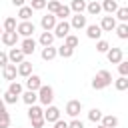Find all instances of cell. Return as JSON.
Masks as SVG:
<instances>
[{"instance_id":"cell-32","label":"cell","mask_w":128,"mask_h":128,"mask_svg":"<svg viewBox=\"0 0 128 128\" xmlns=\"http://www.w3.org/2000/svg\"><path fill=\"white\" fill-rule=\"evenodd\" d=\"M64 44L70 46V48H78L80 40H78V36H74V34H66V36H64Z\"/></svg>"},{"instance_id":"cell-35","label":"cell","mask_w":128,"mask_h":128,"mask_svg":"<svg viewBox=\"0 0 128 128\" xmlns=\"http://www.w3.org/2000/svg\"><path fill=\"white\" fill-rule=\"evenodd\" d=\"M8 92H12V94L20 96V94H22V84H20V82H16V80H12V82H10V86H8Z\"/></svg>"},{"instance_id":"cell-21","label":"cell","mask_w":128,"mask_h":128,"mask_svg":"<svg viewBox=\"0 0 128 128\" xmlns=\"http://www.w3.org/2000/svg\"><path fill=\"white\" fill-rule=\"evenodd\" d=\"M100 124H104L106 128H116L118 126V118L116 116H112V114H102V118H100Z\"/></svg>"},{"instance_id":"cell-47","label":"cell","mask_w":128,"mask_h":128,"mask_svg":"<svg viewBox=\"0 0 128 128\" xmlns=\"http://www.w3.org/2000/svg\"><path fill=\"white\" fill-rule=\"evenodd\" d=\"M10 2H12L14 6H18V8H20V6H24V2H26V0H10Z\"/></svg>"},{"instance_id":"cell-20","label":"cell","mask_w":128,"mask_h":128,"mask_svg":"<svg viewBox=\"0 0 128 128\" xmlns=\"http://www.w3.org/2000/svg\"><path fill=\"white\" fill-rule=\"evenodd\" d=\"M42 114H44V108H42V106H38V104L28 106V118H30V120H34V118H42Z\"/></svg>"},{"instance_id":"cell-46","label":"cell","mask_w":128,"mask_h":128,"mask_svg":"<svg viewBox=\"0 0 128 128\" xmlns=\"http://www.w3.org/2000/svg\"><path fill=\"white\" fill-rule=\"evenodd\" d=\"M6 64H8V54H6V52H2V50H0V68H4V66H6Z\"/></svg>"},{"instance_id":"cell-15","label":"cell","mask_w":128,"mask_h":128,"mask_svg":"<svg viewBox=\"0 0 128 128\" xmlns=\"http://www.w3.org/2000/svg\"><path fill=\"white\" fill-rule=\"evenodd\" d=\"M16 64H6L4 68H2V76H4V80H8V82H12V80H16Z\"/></svg>"},{"instance_id":"cell-6","label":"cell","mask_w":128,"mask_h":128,"mask_svg":"<svg viewBox=\"0 0 128 128\" xmlns=\"http://www.w3.org/2000/svg\"><path fill=\"white\" fill-rule=\"evenodd\" d=\"M106 58H108L110 64H118L120 60H124V52H122V48H108Z\"/></svg>"},{"instance_id":"cell-18","label":"cell","mask_w":128,"mask_h":128,"mask_svg":"<svg viewBox=\"0 0 128 128\" xmlns=\"http://www.w3.org/2000/svg\"><path fill=\"white\" fill-rule=\"evenodd\" d=\"M20 96H22V102H24V104H28V106H32V104H36V102H38V94H36L34 90H26V92H22Z\"/></svg>"},{"instance_id":"cell-23","label":"cell","mask_w":128,"mask_h":128,"mask_svg":"<svg viewBox=\"0 0 128 128\" xmlns=\"http://www.w3.org/2000/svg\"><path fill=\"white\" fill-rule=\"evenodd\" d=\"M86 12H88L90 16H98V14L102 12V6H100V2H96V0L88 2V4H86Z\"/></svg>"},{"instance_id":"cell-50","label":"cell","mask_w":128,"mask_h":128,"mask_svg":"<svg viewBox=\"0 0 128 128\" xmlns=\"http://www.w3.org/2000/svg\"><path fill=\"white\" fill-rule=\"evenodd\" d=\"M2 32H4V30H2V26H0V36H2Z\"/></svg>"},{"instance_id":"cell-45","label":"cell","mask_w":128,"mask_h":128,"mask_svg":"<svg viewBox=\"0 0 128 128\" xmlns=\"http://www.w3.org/2000/svg\"><path fill=\"white\" fill-rule=\"evenodd\" d=\"M54 124V128H68V122L66 120H62V118H58L56 122H52Z\"/></svg>"},{"instance_id":"cell-38","label":"cell","mask_w":128,"mask_h":128,"mask_svg":"<svg viewBox=\"0 0 128 128\" xmlns=\"http://www.w3.org/2000/svg\"><path fill=\"white\" fill-rule=\"evenodd\" d=\"M8 126H10V114L6 110H2L0 112V128H8Z\"/></svg>"},{"instance_id":"cell-29","label":"cell","mask_w":128,"mask_h":128,"mask_svg":"<svg viewBox=\"0 0 128 128\" xmlns=\"http://www.w3.org/2000/svg\"><path fill=\"white\" fill-rule=\"evenodd\" d=\"M116 34H118V38H122V40H126L128 38V24L126 22H122V24H116Z\"/></svg>"},{"instance_id":"cell-14","label":"cell","mask_w":128,"mask_h":128,"mask_svg":"<svg viewBox=\"0 0 128 128\" xmlns=\"http://www.w3.org/2000/svg\"><path fill=\"white\" fill-rule=\"evenodd\" d=\"M86 16L84 14H74L72 16V20H70V28H76V30H82V28H86Z\"/></svg>"},{"instance_id":"cell-4","label":"cell","mask_w":128,"mask_h":128,"mask_svg":"<svg viewBox=\"0 0 128 128\" xmlns=\"http://www.w3.org/2000/svg\"><path fill=\"white\" fill-rule=\"evenodd\" d=\"M42 118L46 120V122H56L58 118H60V108H56V106H52V104H48L46 108H44V114H42Z\"/></svg>"},{"instance_id":"cell-27","label":"cell","mask_w":128,"mask_h":128,"mask_svg":"<svg viewBox=\"0 0 128 128\" xmlns=\"http://www.w3.org/2000/svg\"><path fill=\"white\" fill-rule=\"evenodd\" d=\"M96 76L102 80V84H104V86H110V84H112V74H110L108 70H98V72H96Z\"/></svg>"},{"instance_id":"cell-49","label":"cell","mask_w":128,"mask_h":128,"mask_svg":"<svg viewBox=\"0 0 128 128\" xmlns=\"http://www.w3.org/2000/svg\"><path fill=\"white\" fill-rule=\"evenodd\" d=\"M96 128H106V126H104V124H98V126H96Z\"/></svg>"},{"instance_id":"cell-40","label":"cell","mask_w":128,"mask_h":128,"mask_svg":"<svg viewBox=\"0 0 128 128\" xmlns=\"http://www.w3.org/2000/svg\"><path fill=\"white\" fill-rule=\"evenodd\" d=\"M30 8L32 10H44L46 8V0H32L30 2Z\"/></svg>"},{"instance_id":"cell-13","label":"cell","mask_w":128,"mask_h":128,"mask_svg":"<svg viewBox=\"0 0 128 128\" xmlns=\"http://www.w3.org/2000/svg\"><path fill=\"white\" fill-rule=\"evenodd\" d=\"M24 58H26V54H24L20 48H12V50L8 52V62H10V64H20Z\"/></svg>"},{"instance_id":"cell-16","label":"cell","mask_w":128,"mask_h":128,"mask_svg":"<svg viewBox=\"0 0 128 128\" xmlns=\"http://www.w3.org/2000/svg\"><path fill=\"white\" fill-rule=\"evenodd\" d=\"M40 86H42V78H40L38 74H30V76L26 78V88H28V90H34V92H36Z\"/></svg>"},{"instance_id":"cell-24","label":"cell","mask_w":128,"mask_h":128,"mask_svg":"<svg viewBox=\"0 0 128 128\" xmlns=\"http://www.w3.org/2000/svg\"><path fill=\"white\" fill-rule=\"evenodd\" d=\"M38 42H40L42 46H52V42H54V34H52L50 30H44V32L40 34Z\"/></svg>"},{"instance_id":"cell-36","label":"cell","mask_w":128,"mask_h":128,"mask_svg":"<svg viewBox=\"0 0 128 128\" xmlns=\"http://www.w3.org/2000/svg\"><path fill=\"white\" fill-rule=\"evenodd\" d=\"M18 98H20V96H16V94H12V92H8V90H6V92H4V96H2V100H4L6 104H16V102H18Z\"/></svg>"},{"instance_id":"cell-22","label":"cell","mask_w":128,"mask_h":128,"mask_svg":"<svg viewBox=\"0 0 128 128\" xmlns=\"http://www.w3.org/2000/svg\"><path fill=\"white\" fill-rule=\"evenodd\" d=\"M102 10L106 12V14H114L116 10H118V2L116 0H102Z\"/></svg>"},{"instance_id":"cell-37","label":"cell","mask_w":128,"mask_h":128,"mask_svg":"<svg viewBox=\"0 0 128 128\" xmlns=\"http://www.w3.org/2000/svg\"><path fill=\"white\" fill-rule=\"evenodd\" d=\"M60 4H62L60 0H46V8H48V12H50V14H54V12L60 8Z\"/></svg>"},{"instance_id":"cell-43","label":"cell","mask_w":128,"mask_h":128,"mask_svg":"<svg viewBox=\"0 0 128 128\" xmlns=\"http://www.w3.org/2000/svg\"><path fill=\"white\" fill-rule=\"evenodd\" d=\"M68 128H84V122L78 120V118H72V120L68 122Z\"/></svg>"},{"instance_id":"cell-11","label":"cell","mask_w":128,"mask_h":128,"mask_svg":"<svg viewBox=\"0 0 128 128\" xmlns=\"http://www.w3.org/2000/svg\"><path fill=\"white\" fill-rule=\"evenodd\" d=\"M56 22H58V20H56V16L48 12L46 16H42V20H40V26H42L44 30H50V32H52V30H54V26H56Z\"/></svg>"},{"instance_id":"cell-51","label":"cell","mask_w":128,"mask_h":128,"mask_svg":"<svg viewBox=\"0 0 128 128\" xmlns=\"http://www.w3.org/2000/svg\"><path fill=\"white\" fill-rule=\"evenodd\" d=\"M0 96H2V88H0Z\"/></svg>"},{"instance_id":"cell-25","label":"cell","mask_w":128,"mask_h":128,"mask_svg":"<svg viewBox=\"0 0 128 128\" xmlns=\"http://www.w3.org/2000/svg\"><path fill=\"white\" fill-rule=\"evenodd\" d=\"M70 10L76 12V14H84V10H86V0H72V2H70Z\"/></svg>"},{"instance_id":"cell-17","label":"cell","mask_w":128,"mask_h":128,"mask_svg":"<svg viewBox=\"0 0 128 128\" xmlns=\"http://www.w3.org/2000/svg\"><path fill=\"white\" fill-rule=\"evenodd\" d=\"M40 56H42V60L50 62V60H54V58L58 56V52H56V48H54V46H42V52H40Z\"/></svg>"},{"instance_id":"cell-28","label":"cell","mask_w":128,"mask_h":128,"mask_svg":"<svg viewBox=\"0 0 128 128\" xmlns=\"http://www.w3.org/2000/svg\"><path fill=\"white\" fill-rule=\"evenodd\" d=\"M16 24H18V22H16V18L8 16V18L4 20V26H2V30H4V32H14V30H16Z\"/></svg>"},{"instance_id":"cell-9","label":"cell","mask_w":128,"mask_h":128,"mask_svg":"<svg viewBox=\"0 0 128 128\" xmlns=\"http://www.w3.org/2000/svg\"><path fill=\"white\" fill-rule=\"evenodd\" d=\"M20 50L28 56V54H34V50H36V40L30 36V38H24L22 42H20Z\"/></svg>"},{"instance_id":"cell-10","label":"cell","mask_w":128,"mask_h":128,"mask_svg":"<svg viewBox=\"0 0 128 128\" xmlns=\"http://www.w3.org/2000/svg\"><path fill=\"white\" fill-rule=\"evenodd\" d=\"M16 72H18V76H22V78H28V76L32 74V62H28V60H22L20 64H16Z\"/></svg>"},{"instance_id":"cell-12","label":"cell","mask_w":128,"mask_h":128,"mask_svg":"<svg viewBox=\"0 0 128 128\" xmlns=\"http://www.w3.org/2000/svg\"><path fill=\"white\" fill-rule=\"evenodd\" d=\"M86 36H88L90 40H100L102 28H100L98 24H86Z\"/></svg>"},{"instance_id":"cell-1","label":"cell","mask_w":128,"mask_h":128,"mask_svg":"<svg viewBox=\"0 0 128 128\" xmlns=\"http://www.w3.org/2000/svg\"><path fill=\"white\" fill-rule=\"evenodd\" d=\"M36 94H38V100H40L42 106H48V104H52V100H54V90H52V86L42 84V86L36 90Z\"/></svg>"},{"instance_id":"cell-44","label":"cell","mask_w":128,"mask_h":128,"mask_svg":"<svg viewBox=\"0 0 128 128\" xmlns=\"http://www.w3.org/2000/svg\"><path fill=\"white\" fill-rule=\"evenodd\" d=\"M30 122H32V128H44V124H46L44 118H34V120H30Z\"/></svg>"},{"instance_id":"cell-2","label":"cell","mask_w":128,"mask_h":128,"mask_svg":"<svg viewBox=\"0 0 128 128\" xmlns=\"http://www.w3.org/2000/svg\"><path fill=\"white\" fill-rule=\"evenodd\" d=\"M16 32H18V36H22V38H30V36L36 32V26H34V22H30V20H22V22L16 24Z\"/></svg>"},{"instance_id":"cell-30","label":"cell","mask_w":128,"mask_h":128,"mask_svg":"<svg viewBox=\"0 0 128 128\" xmlns=\"http://www.w3.org/2000/svg\"><path fill=\"white\" fill-rule=\"evenodd\" d=\"M56 52H58V56H62V58H72V54H74V48H70V46L62 44L60 48H56Z\"/></svg>"},{"instance_id":"cell-52","label":"cell","mask_w":128,"mask_h":128,"mask_svg":"<svg viewBox=\"0 0 128 128\" xmlns=\"http://www.w3.org/2000/svg\"><path fill=\"white\" fill-rule=\"evenodd\" d=\"M116 128H118V126H116Z\"/></svg>"},{"instance_id":"cell-5","label":"cell","mask_w":128,"mask_h":128,"mask_svg":"<svg viewBox=\"0 0 128 128\" xmlns=\"http://www.w3.org/2000/svg\"><path fill=\"white\" fill-rule=\"evenodd\" d=\"M82 112V102L80 100H68L66 104V114L70 118H78V114Z\"/></svg>"},{"instance_id":"cell-19","label":"cell","mask_w":128,"mask_h":128,"mask_svg":"<svg viewBox=\"0 0 128 128\" xmlns=\"http://www.w3.org/2000/svg\"><path fill=\"white\" fill-rule=\"evenodd\" d=\"M72 14V10H70V6H66V4H60V8L54 12V16H56V20H66L68 16Z\"/></svg>"},{"instance_id":"cell-7","label":"cell","mask_w":128,"mask_h":128,"mask_svg":"<svg viewBox=\"0 0 128 128\" xmlns=\"http://www.w3.org/2000/svg\"><path fill=\"white\" fill-rule=\"evenodd\" d=\"M98 26L102 28V32H112V30L116 28V18H114L112 14L102 16V20H100V24H98Z\"/></svg>"},{"instance_id":"cell-3","label":"cell","mask_w":128,"mask_h":128,"mask_svg":"<svg viewBox=\"0 0 128 128\" xmlns=\"http://www.w3.org/2000/svg\"><path fill=\"white\" fill-rule=\"evenodd\" d=\"M52 34H54V38H64L66 34H70V22L58 20L56 26H54V30H52Z\"/></svg>"},{"instance_id":"cell-39","label":"cell","mask_w":128,"mask_h":128,"mask_svg":"<svg viewBox=\"0 0 128 128\" xmlns=\"http://www.w3.org/2000/svg\"><path fill=\"white\" fill-rule=\"evenodd\" d=\"M108 48H110V44H108L106 40H98V42H96V50H98L100 54H106Z\"/></svg>"},{"instance_id":"cell-48","label":"cell","mask_w":128,"mask_h":128,"mask_svg":"<svg viewBox=\"0 0 128 128\" xmlns=\"http://www.w3.org/2000/svg\"><path fill=\"white\" fill-rule=\"evenodd\" d=\"M2 110H6V102L0 98V112H2Z\"/></svg>"},{"instance_id":"cell-31","label":"cell","mask_w":128,"mask_h":128,"mask_svg":"<svg viewBox=\"0 0 128 128\" xmlns=\"http://www.w3.org/2000/svg\"><path fill=\"white\" fill-rule=\"evenodd\" d=\"M114 88H116L118 92H124V90L128 88V78H126V76L116 78V80H114Z\"/></svg>"},{"instance_id":"cell-33","label":"cell","mask_w":128,"mask_h":128,"mask_svg":"<svg viewBox=\"0 0 128 128\" xmlns=\"http://www.w3.org/2000/svg\"><path fill=\"white\" fill-rule=\"evenodd\" d=\"M114 14H116V18H118L120 22H128V8H126V6H118V10H116Z\"/></svg>"},{"instance_id":"cell-34","label":"cell","mask_w":128,"mask_h":128,"mask_svg":"<svg viewBox=\"0 0 128 128\" xmlns=\"http://www.w3.org/2000/svg\"><path fill=\"white\" fill-rule=\"evenodd\" d=\"M100 118H102V110H98V108H92V110L88 112V120H90V122L98 124V122H100Z\"/></svg>"},{"instance_id":"cell-8","label":"cell","mask_w":128,"mask_h":128,"mask_svg":"<svg viewBox=\"0 0 128 128\" xmlns=\"http://www.w3.org/2000/svg\"><path fill=\"white\" fill-rule=\"evenodd\" d=\"M0 40H2V44H6V46H16L18 40H20V36H18L16 30H14V32H2Z\"/></svg>"},{"instance_id":"cell-41","label":"cell","mask_w":128,"mask_h":128,"mask_svg":"<svg viewBox=\"0 0 128 128\" xmlns=\"http://www.w3.org/2000/svg\"><path fill=\"white\" fill-rule=\"evenodd\" d=\"M118 72H120V76H128V62L126 60L118 62Z\"/></svg>"},{"instance_id":"cell-26","label":"cell","mask_w":128,"mask_h":128,"mask_svg":"<svg viewBox=\"0 0 128 128\" xmlns=\"http://www.w3.org/2000/svg\"><path fill=\"white\" fill-rule=\"evenodd\" d=\"M32 14H34V10H32L30 6H26V4L18 8V18H20V20H30Z\"/></svg>"},{"instance_id":"cell-42","label":"cell","mask_w":128,"mask_h":128,"mask_svg":"<svg viewBox=\"0 0 128 128\" xmlns=\"http://www.w3.org/2000/svg\"><path fill=\"white\" fill-rule=\"evenodd\" d=\"M92 88H94V90H102V88H106V86L102 84V80H100L98 76H94V78H92Z\"/></svg>"}]
</instances>
